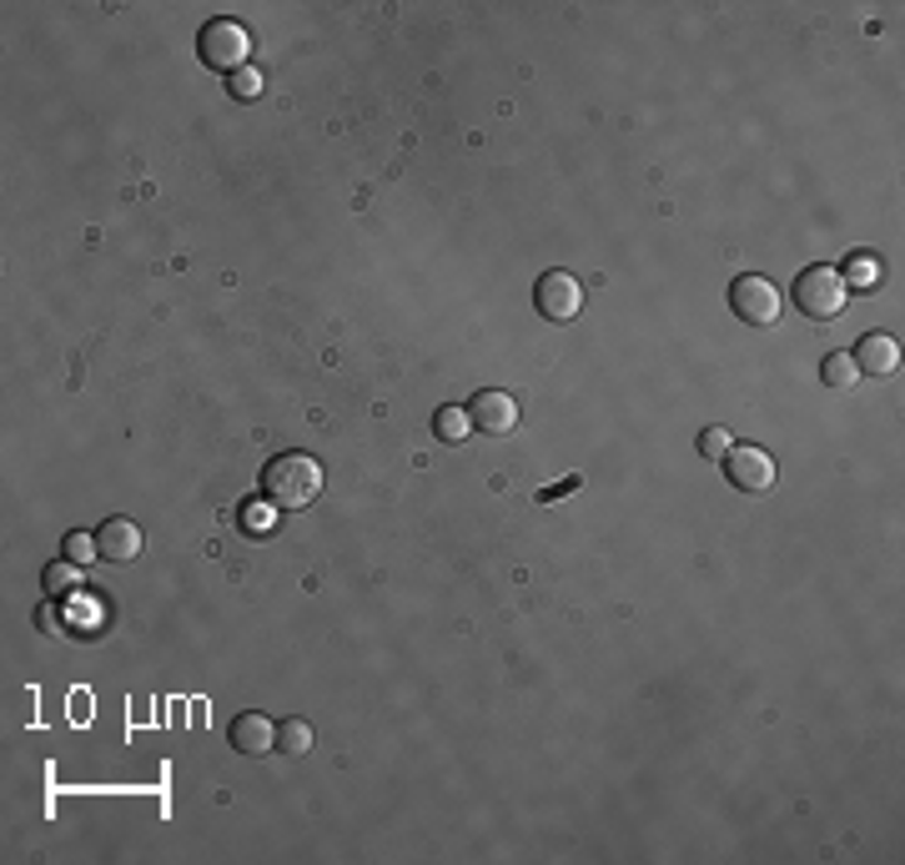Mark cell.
<instances>
[{"label":"cell","instance_id":"obj_12","mask_svg":"<svg viewBox=\"0 0 905 865\" xmlns=\"http://www.w3.org/2000/svg\"><path fill=\"white\" fill-rule=\"evenodd\" d=\"M840 278H845V288H855V292H875L881 288V257L851 252V262L840 267Z\"/></svg>","mask_w":905,"mask_h":865},{"label":"cell","instance_id":"obj_4","mask_svg":"<svg viewBox=\"0 0 905 865\" xmlns=\"http://www.w3.org/2000/svg\"><path fill=\"white\" fill-rule=\"evenodd\" d=\"M729 308H735V317L750 322V327H774L784 312V298L780 288H774L770 278H760V272H745V278H735V288H729Z\"/></svg>","mask_w":905,"mask_h":865},{"label":"cell","instance_id":"obj_14","mask_svg":"<svg viewBox=\"0 0 905 865\" xmlns=\"http://www.w3.org/2000/svg\"><path fill=\"white\" fill-rule=\"evenodd\" d=\"M41 584H45V594H51V600H71V594L81 588V564H71V559H55V564H45Z\"/></svg>","mask_w":905,"mask_h":865},{"label":"cell","instance_id":"obj_1","mask_svg":"<svg viewBox=\"0 0 905 865\" xmlns=\"http://www.w3.org/2000/svg\"><path fill=\"white\" fill-rule=\"evenodd\" d=\"M262 489H267V499H272L277 509L298 513L322 493V463L318 458H308V454H282V458H272V463L262 468Z\"/></svg>","mask_w":905,"mask_h":865},{"label":"cell","instance_id":"obj_18","mask_svg":"<svg viewBox=\"0 0 905 865\" xmlns=\"http://www.w3.org/2000/svg\"><path fill=\"white\" fill-rule=\"evenodd\" d=\"M277 503H262V499H252V503H242V529L247 533H272L277 529Z\"/></svg>","mask_w":905,"mask_h":865},{"label":"cell","instance_id":"obj_5","mask_svg":"<svg viewBox=\"0 0 905 865\" xmlns=\"http://www.w3.org/2000/svg\"><path fill=\"white\" fill-rule=\"evenodd\" d=\"M533 308H539L549 322H574L579 312H584V288H579L574 272L553 267V272H543V278L533 282Z\"/></svg>","mask_w":905,"mask_h":865},{"label":"cell","instance_id":"obj_9","mask_svg":"<svg viewBox=\"0 0 905 865\" xmlns=\"http://www.w3.org/2000/svg\"><path fill=\"white\" fill-rule=\"evenodd\" d=\"M96 544L106 564H132V559H142V529L132 519H106L96 529Z\"/></svg>","mask_w":905,"mask_h":865},{"label":"cell","instance_id":"obj_20","mask_svg":"<svg viewBox=\"0 0 905 865\" xmlns=\"http://www.w3.org/2000/svg\"><path fill=\"white\" fill-rule=\"evenodd\" d=\"M35 624H41L45 634H51V629H61V619H55V609H51V604H41V609H35Z\"/></svg>","mask_w":905,"mask_h":865},{"label":"cell","instance_id":"obj_6","mask_svg":"<svg viewBox=\"0 0 905 865\" xmlns=\"http://www.w3.org/2000/svg\"><path fill=\"white\" fill-rule=\"evenodd\" d=\"M725 478H729V483H735L740 493H770L774 478H780V468H774V458L764 454V448L735 444V448L725 454Z\"/></svg>","mask_w":905,"mask_h":865},{"label":"cell","instance_id":"obj_8","mask_svg":"<svg viewBox=\"0 0 905 865\" xmlns=\"http://www.w3.org/2000/svg\"><path fill=\"white\" fill-rule=\"evenodd\" d=\"M855 367H861L865 377H891L901 373V343H895L891 333H865L861 343H855Z\"/></svg>","mask_w":905,"mask_h":865},{"label":"cell","instance_id":"obj_11","mask_svg":"<svg viewBox=\"0 0 905 865\" xmlns=\"http://www.w3.org/2000/svg\"><path fill=\"white\" fill-rule=\"evenodd\" d=\"M820 383H825L830 393H855L861 367H855L851 353H825V357H820Z\"/></svg>","mask_w":905,"mask_h":865},{"label":"cell","instance_id":"obj_2","mask_svg":"<svg viewBox=\"0 0 905 865\" xmlns=\"http://www.w3.org/2000/svg\"><path fill=\"white\" fill-rule=\"evenodd\" d=\"M197 56L207 71L237 76V71L252 66V31L242 21H207L197 35Z\"/></svg>","mask_w":905,"mask_h":865},{"label":"cell","instance_id":"obj_7","mask_svg":"<svg viewBox=\"0 0 905 865\" xmlns=\"http://www.w3.org/2000/svg\"><path fill=\"white\" fill-rule=\"evenodd\" d=\"M468 418H474V433L508 438V433L519 428V403H513V393H503V388H483V393H474V403H468Z\"/></svg>","mask_w":905,"mask_h":865},{"label":"cell","instance_id":"obj_10","mask_svg":"<svg viewBox=\"0 0 905 865\" xmlns=\"http://www.w3.org/2000/svg\"><path fill=\"white\" fill-rule=\"evenodd\" d=\"M227 740H232L237 754H272L277 750V725L267 720V715L247 710V715H237V720H232Z\"/></svg>","mask_w":905,"mask_h":865},{"label":"cell","instance_id":"obj_17","mask_svg":"<svg viewBox=\"0 0 905 865\" xmlns=\"http://www.w3.org/2000/svg\"><path fill=\"white\" fill-rule=\"evenodd\" d=\"M729 448H735V433L729 428H705L699 433V458H709V463H725Z\"/></svg>","mask_w":905,"mask_h":865},{"label":"cell","instance_id":"obj_15","mask_svg":"<svg viewBox=\"0 0 905 865\" xmlns=\"http://www.w3.org/2000/svg\"><path fill=\"white\" fill-rule=\"evenodd\" d=\"M312 725L308 720H282L277 725V750H288V754H312Z\"/></svg>","mask_w":905,"mask_h":865},{"label":"cell","instance_id":"obj_16","mask_svg":"<svg viewBox=\"0 0 905 865\" xmlns=\"http://www.w3.org/2000/svg\"><path fill=\"white\" fill-rule=\"evenodd\" d=\"M61 554H66L71 559V564H81V569H86L91 564V559H101V544H96V539H91V533H66V539H61Z\"/></svg>","mask_w":905,"mask_h":865},{"label":"cell","instance_id":"obj_3","mask_svg":"<svg viewBox=\"0 0 905 865\" xmlns=\"http://www.w3.org/2000/svg\"><path fill=\"white\" fill-rule=\"evenodd\" d=\"M845 302H851V288H845V278H840V267H810V272H800L795 278V308L805 312L810 322H835L840 312H845Z\"/></svg>","mask_w":905,"mask_h":865},{"label":"cell","instance_id":"obj_13","mask_svg":"<svg viewBox=\"0 0 905 865\" xmlns=\"http://www.w3.org/2000/svg\"><path fill=\"white\" fill-rule=\"evenodd\" d=\"M433 433H438V444H468L474 438V418H468V408H438L433 413Z\"/></svg>","mask_w":905,"mask_h":865},{"label":"cell","instance_id":"obj_19","mask_svg":"<svg viewBox=\"0 0 905 865\" xmlns=\"http://www.w3.org/2000/svg\"><path fill=\"white\" fill-rule=\"evenodd\" d=\"M227 91H232L237 101H257V96L267 91V76H262V71L247 66V71H237V76H227Z\"/></svg>","mask_w":905,"mask_h":865}]
</instances>
